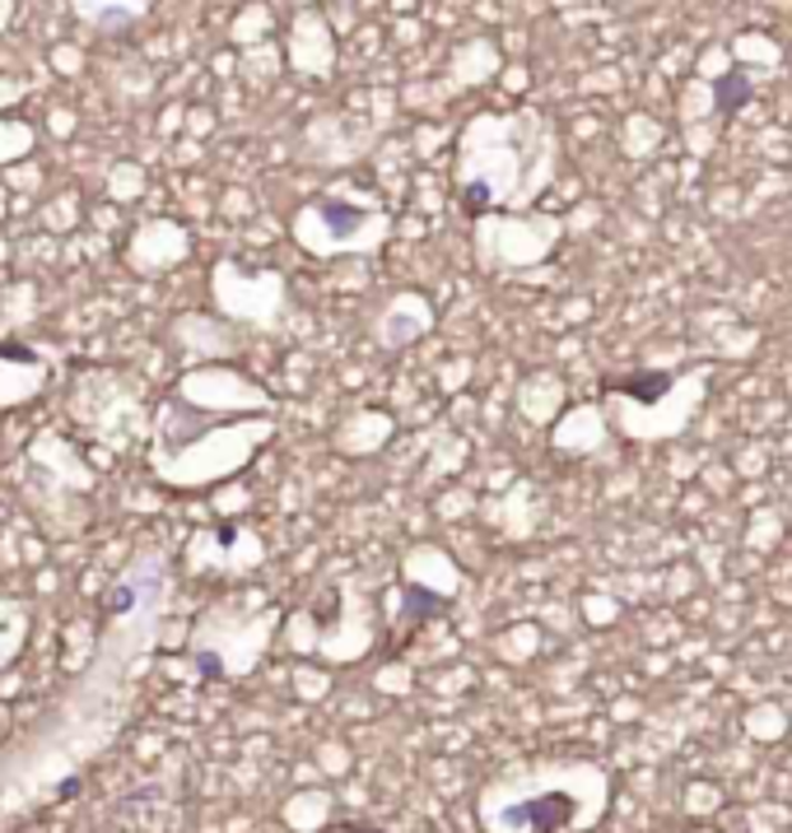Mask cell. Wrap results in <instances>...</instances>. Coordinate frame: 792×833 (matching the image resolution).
I'll list each match as a JSON object with an SVG mask.
<instances>
[{"instance_id": "1", "label": "cell", "mask_w": 792, "mask_h": 833, "mask_svg": "<svg viewBox=\"0 0 792 833\" xmlns=\"http://www.w3.org/2000/svg\"><path fill=\"white\" fill-rule=\"evenodd\" d=\"M168 601L163 554H136L103 601V643L93 666L76 680L70 699L52 717L33 726L29 741L0 754V820L29 811L38 796H61L66 782L80 777V764L103 750L131 707V675L159 639V615Z\"/></svg>"}, {"instance_id": "2", "label": "cell", "mask_w": 792, "mask_h": 833, "mask_svg": "<svg viewBox=\"0 0 792 833\" xmlns=\"http://www.w3.org/2000/svg\"><path fill=\"white\" fill-rule=\"evenodd\" d=\"M611 805V773L588 759H532L494 773L475 796L485 833H588Z\"/></svg>"}, {"instance_id": "3", "label": "cell", "mask_w": 792, "mask_h": 833, "mask_svg": "<svg viewBox=\"0 0 792 833\" xmlns=\"http://www.w3.org/2000/svg\"><path fill=\"white\" fill-rule=\"evenodd\" d=\"M555 140L532 112H485L462 131L458 191L467 214L527 205L550 182Z\"/></svg>"}, {"instance_id": "4", "label": "cell", "mask_w": 792, "mask_h": 833, "mask_svg": "<svg viewBox=\"0 0 792 833\" xmlns=\"http://www.w3.org/2000/svg\"><path fill=\"white\" fill-rule=\"evenodd\" d=\"M294 238L313 257L331 252H373L388 238V214L373 201H350L341 191H327L318 201H308L294 219Z\"/></svg>"}, {"instance_id": "5", "label": "cell", "mask_w": 792, "mask_h": 833, "mask_svg": "<svg viewBox=\"0 0 792 833\" xmlns=\"http://www.w3.org/2000/svg\"><path fill=\"white\" fill-rule=\"evenodd\" d=\"M666 387H671L666 373H643V378H630V382H611V391H625V397H634V401H658L653 391H666Z\"/></svg>"}, {"instance_id": "6", "label": "cell", "mask_w": 792, "mask_h": 833, "mask_svg": "<svg viewBox=\"0 0 792 833\" xmlns=\"http://www.w3.org/2000/svg\"><path fill=\"white\" fill-rule=\"evenodd\" d=\"M84 19H108V29H117L112 19H140L146 14V6H80Z\"/></svg>"}, {"instance_id": "7", "label": "cell", "mask_w": 792, "mask_h": 833, "mask_svg": "<svg viewBox=\"0 0 792 833\" xmlns=\"http://www.w3.org/2000/svg\"><path fill=\"white\" fill-rule=\"evenodd\" d=\"M335 833H373V829H335Z\"/></svg>"}, {"instance_id": "8", "label": "cell", "mask_w": 792, "mask_h": 833, "mask_svg": "<svg viewBox=\"0 0 792 833\" xmlns=\"http://www.w3.org/2000/svg\"><path fill=\"white\" fill-rule=\"evenodd\" d=\"M690 833H713V829H690Z\"/></svg>"}]
</instances>
